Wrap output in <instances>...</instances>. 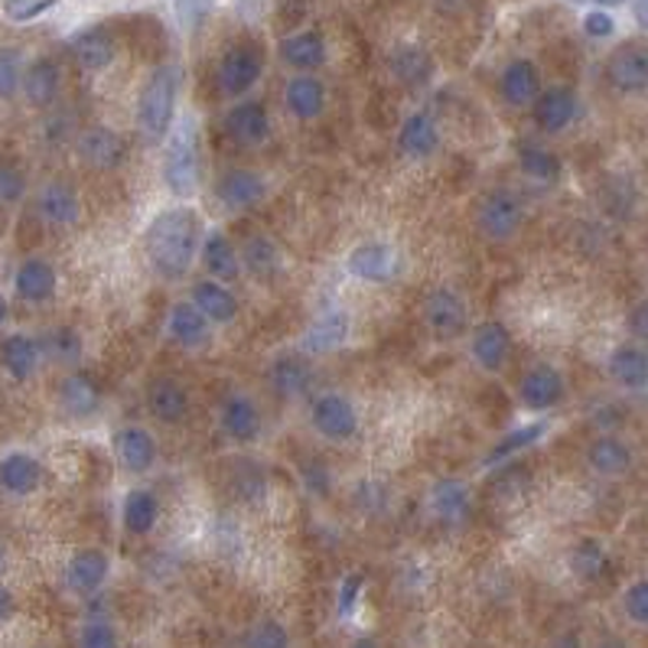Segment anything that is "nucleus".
I'll list each match as a JSON object with an SVG mask.
<instances>
[{"instance_id": "nucleus-32", "label": "nucleus", "mask_w": 648, "mask_h": 648, "mask_svg": "<svg viewBox=\"0 0 648 648\" xmlns=\"http://www.w3.org/2000/svg\"><path fill=\"white\" fill-rule=\"evenodd\" d=\"M267 378H271V388H274L281 398H300V395L310 391V382H313L307 362L297 359V356L277 359V362L271 365V375H267Z\"/></svg>"}, {"instance_id": "nucleus-21", "label": "nucleus", "mask_w": 648, "mask_h": 648, "mask_svg": "<svg viewBox=\"0 0 648 648\" xmlns=\"http://www.w3.org/2000/svg\"><path fill=\"white\" fill-rule=\"evenodd\" d=\"M82 202L78 192L68 183H46L39 189V215L52 225H72L78 222Z\"/></svg>"}, {"instance_id": "nucleus-33", "label": "nucleus", "mask_w": 648, "mask_h": 648, "mask_svg": "<svg viewBox=\"0 0 648 648\" xmlns=\"http://www.w3.org/2000/svg\"><path fill=\"white\" fill-rule=\"evenodd\" d=\"M42 479V470L33 457L26 453H10L3 463H0V486L13 496H29Z\"/></svg>"}, {"instance_id": "nucleus-2", "label": "nucleus", "mask_w": 648, "mask_h": 648, "mask_svg": "<svg viewBox=\"0 0 648 648\" xmlns=\"http://www.w3.org/2000/svg\"><path fill=\"white\" fill-rule=\"evenodd\" d=\"M176 91H179V68L176 65H160L150 75V82L144 85L140 101H137V127H140L144 140L160 144L170 134Z\"/></svg>"}, {"instance_id": "nucleus-36", "label": "nucleus", "mask_w": 648, "mask_h": 648, "mask_svg": "<svg viewBox=\"0 0 648 648\" xmlns=\"http://www.w3.org/2000/svg\"><path fill=\"white\" fill-rule=\"evenodd\" d=\"M36 359H39V349L29 336H7L0 346V362L16 382L29 378L36 372Z\"/></svg>"}, {"instance_id": "nucleus-12", "label": "nucleus", "mask_w": 648, "mask_h": 648, "mask_svg": "<svg viewBox=\"0 0 648 648\" xmlns=\"http://www.w3.org/2000/svg\"><path fill=\"white\" fill-rule=\"evenodd\" d=\"M225 127H228V134H232L238 144H245V147H258V144H264L267 134H271L267 111H264V104H258V101H241V104H235V108L228 111V117H225Z\"/></svg>"}, {"instance_id": "nucleus-51", "label": "nucleus", "mask_w": 648, "mask_h": 648, "mask_svg": "<svg viewBox=\"0 0 648 648\" xmlns=\"http://www.w3.org/2000/svg\"><path fill=\"white\" fill-rule=\"evenodd\" d=\"M626 613H630L633 623L648 626V581H639V584L630 587V594H626Z\"/></svg>"}, {"instance_id": "nucleus-46", "label": "nucleus", "mask_w": 648, "mask_h": 648, "mask_svg": "<svg viewBox=\"0 0 648 648\" xmlns=\"http://www.w3.org/2000/svg\"><path fill=\"white\" fill-rule=\"evenodd\" d=\"M287 630L281 623H261L251 630V636L245 639V648H287Z\"/></svg>"}, {"instance_id": "nucleus-48", "label": "nucleus", "mask_w": 648, "mask_h": 648, "mask_svg": "<svg viewBox=\"0 0 648 648\" xmlns=\"http://www.w3.org/2000/svg\"><path fill=\"white\" fill-rule=\"evenodd\" d=\"M26 192V179L13 163H0V202H16Z\"/></svg>"}, {"instance_id": "nucleus-54", "label": "nucleus", "mask_w": 648, "mask_h": 648, "mask_svg": "<svg viewBox=\"0 0 648 648\" xmlns=\"http://www.w3.org/2000/svg\"><path fill=\"white\" fill-rule=\"evenodd\" d=\"M630 323H633V333H636V336L648 339V303L633 310V320H630Z\"/></svg>"}, {"instance_id": "nucleus-50", "label": "nucleus", "mask_w": 648, "mask_h": 648, "mask_svg": "<svg viewBox=\"0 0 648 648\" xmlns=\"http://www.w3.org/2000/svg\"><path fill=\"white\" fill-rule=\"evenodd\" d=\"M78 648H117V636L108 623H88L78 636Z\"/></svg>"}, {"instance_id": "nucleus-34", "label": "nucleus", "mask_w": 648, "mask_h": 648, "mask_svg": "<svg viewBox=\"0 0 648 648\" xmlns=\"http://www.w3.org/2000/svg\"><path fill=\"white\" fill-rule=\"evenodd\" d=\"M610 375L623 388H646L648 385V356L639 346H620L610 356Z\"/></svg>"}, {"instance_id": "nucleus-20", "label": "nucleus", "mask_w": 648, "mask_h": 648, "mask_svg": "<svg viewBox=\"0 0 648 648\" xmlns=\"http://www.w3.org/2000/svg\"><path fill=\"white\" fill-rule=\"evenodd\" d=\"M192 307L209 320V323H232L238 316V300L225 284L215 281H199L192 287Z\"/></svg>"}, {"instance_id": "nucleus-1", "label": "nucleus", "mask_w": 648, "mask_h": 648, "mask_svg": "<svg viewBox=\"0 0 648 648\" xmlns=\"http://www.w3.org/2000/svg\"><path fill=\"white\" fill-rule=\"evenodd\" d=\"M199 235H202V222L192 209L179 205V209L160 212L144 235L153 271L166 281L186 277L199 251Z\"/></svg>"}, {"instance_id": "nucleus-16", "label": "nucleus", "mask_w": 648, "mask_h": 648, "mask_svg": "<svg viewBox=\"0 0 648 648\" xmlns=\"http://www.w3.org/2000/svg\"><path fill=\"white\" fill-rule=\"evenodd\" d=\"M538 68L535 62L528 59H515L502 68V78H499V88H502V98L515 108H525L538 98Z\"/></svg>"}, {"instance_id": "nucleus-29", "label": "nucleus", "mask_w": 648, "mask_h": 648, "mask_svg": "<svg viewBox=\"0 0 648 648\" xmlns=\"http://www.w3.org/2000/svg\"><path fill=\"white\" fill-rule=\"evenodd\" d=\"M202 261H205V267H209L222 284H232V281H238V274H241V258H238L235 245H232L222 232H212V235L205 238V245H202Z\"/></svg>"}, {"instance_id": "nucleus-60", "label": "nucleus", "mask_w": 648, "mask_h": 648, "mask_svg": "<svg viewBox=\"0 0 648 648\" xmlns=\"http://www.w3.org/2000/svg\"><path fill=\"white\" fill-rule=\"evenodd\" d=\"M7 320V303H3V297H0V323Z\"/></svg>"}, {"instance_id": "nucleus-13", "label": "nucleus", "mask_w": 648, "mask_h": 648, "mask_svg": "<svg viewBox=\"0 0 648 648\" xmlns=\"http://www.w3.org/2000/svg\"><path fill=\"white\" fill-rule=\"evenodd\" d=\"M264 192H267V183L254 170H228L219 179V199L228 209H251L264 199Z\"/></svg>"}, {"instance_id": "nucleus-45", "label": "nucleus", "mask_w": 648, "mask_h": 648, "mask_svg": "<svg viewBox=\"0 0 648 648\" xmlns=\"http://www.w3.org/2000/svg\"><path fill=\"white\" fill-rule=\"evenodd\" d=\"M20 85H23L20 52L16 49H0V98H10Z\"/></svg>"}, {"instance_id": "nucleus-24", "label": "nucleus", "mask_w": 648, "mask_h": 648, "mask_svg": "<svg viewBox=\"0 0 648 648\" xmlns=\"http://www.w3.org/2000/svg\"><path fill=\"white\" fill-rule=\"evenodd\" d=\"M284 101L287 108L300 117V121H313L323 114V104H326V88L320 78L313 75H297L290 78L287 91H284Z\"/></svg>"}, {"instance_id": "nucleus-41", "label": "nucleus", "mask_w": 648, "mask_h": 648, "mask_svg": "<svg viewBox=\"0 0 648 648\" xmlns=\"http://www.w3.org/2000/svg\"><path fill=\"white\" fill-rule=\"evenodd\" d=\"M571 568H574V574L577 577H584V581H597L603 571H607V551H603V545L600 541H581L577 548H574V554H571Z\"/></svg>"}, {"instance_id": "nucleus-37", "label": "nucleus", "mask_w": 648, "mask_h": 648, "mask_svg": "<svg viewBox=\"0 0 648 648\" xmlns=\"http://www.w3.org/2000/svg\"><path fill=\"white\" fill-rule=\"evenodd\" d=\"M157 515H160V502H157L153 493L134 489V493L124 499V528H127L130 535H147V532H153Z\"/></svg>"}, {"instance_id": "nucleus-52", "label": "nucleus", "mask_w": 648, "mask_h": 648, "mask_svg": "<svg viewBox=\"0 0 648 648\" xmlns=\"http://www.w3.org/2000/svg\"><path fill=\"white\" fill-rule=\"evenodd\" d=\"M584 29H587V36H594V39H607V36H613L616 20H613L607 10H590V13L584 16Z\"/></svg>"}, {"instance_id": "nucleus-5", "label": "nucleus", "mask_w": 648, "mask_h": 648, "mask_svg": "<svg viewBox=\"0 0 648 648\" xmlns=\"http://www.w3.org/2000/svg\"><path fill=\"white\" fill-rule=\"evenodd\" d=\"M607 75L613 88L630 91V95L648 88V42H639V39L623 42L607 62Z\"/></svg>"}, {"instance_id": "nucleus-23", "label": "nucleus", "mask_w": 648, "mask_h": 648, "mask_svg": "<svg viewBox=\"0 0 648 648\" xmlns=\"http://www.w3.org/2000/svg\"><path fill=\"white\" fill-rule=\"evenodd\" d=\"M13 284H16V294H20L26 303H42V300H49V297L55 294V271H52L49 261L29 258V261L20 264Z\"/></svg>"}, {"instance_id": "nucleus-47", "label": "nucleus", "mask_w": 648, "mask_h": 648, "mask_svg": "<svg viewBox=\"0 0 648 648\" xmlns=\"http://www.w3.org/2000/svg\"><path fill=\"white\" fill-rule=\"evenodd\" d=\"M59 0H3V13L16 23H26V20H36L42 16L46 10H52Z\"/></svg>"}, {"instance_id": "nucleus-15", "label": "nucleus", "mask_w": 648, "mask_h": 648, "mask_svg": "<svg viewBox=\"0 0 648 648\" xmlns=\"http://www.w3.org/2000/svg\"><path fill=\"white\" fill-rule=\"evenodd\" d=\"M147 404H150V414L163 424H179L189 411V398H186V388L173 378H157L150 382L147 388Z\"/></svg>"}, {"instance_id": "nucleus-42", "label": "nucleus", "mask_w": 648, "mask_h": 648, "mask_svg": "<svg viewBox=\"0 0 648 648\" xmlns=\"http://www.w3.org/2000/svg\"><path fill=\"white\" fill-rule=\"evenodd\" d=\"M519 160H522V170H525L532 179H554V176L561 173L558 157H554L551 150L538 147V144H525L522 153H519Z\"/></svg>"}, {"instance_id": "nucleus-57", "label": "nucleus", "mask_w": 648, "mask_h": 648, "mask_svg": "<svg viewBox=\"0 0 648 648\" xmlns=\"http://www.w3.org/2000/svg\"><path fill=\"white\" fill-rule=\"evenodd\" d=\"M594 3H600V7H620V3H626V0H594Z\"/></svg>"}, {"instance_id": "nucleus-3", "label": "nucleus", "mask_w": 648, "mask_h": 648, "mask_svg": "<svg viewBox=\"0 0 648 648\" xmlns=\"http://www.w3.org/2000/svg\"><path fill=\"white\" fill-rule=\"evenodd\" d=\"M163 183L173 196H192L199 186V144H196V121L183 117L173 130L163 160Z\"/></svg>"}, {"instance_id": "nucleus-28", "label": "nucleus", "mask_w": 648, "mask_h": 648, "mask_svg": "<svg viewBox=\"0 0 648 648\" xmlns=\"http://www.w3.org/2000/svg\"><path fill=\"white\" fill-rule=\"evenodd\" d=\"M470 489L457 479H444L434 486L431 493V509L437 512V519H444L447 525H460L470 519Z\"/></svg>"}, {"instance_id": "nucleus-10", "label": "nucleus", "mask_w": 648, "mask_h": 648, "mask_svg": "<svg viewBox=\"0 0 648 648\" xmlns=\"http://www.w3.org/2000/svg\"><path fill=\"white\" fill-rule=\"evenodd\" d=\"M349 271H352L359 281L382 284V281H391V277L398 274V254H395L391 245L369 241V245H359V248L349 254Z\"/></svg>"}, {"instance_id": "nucleus-55", "label": "nucleus", "mask_w": 648, "mask_h": 648, "mask_svg": "<svg viewBox=\"0 0 648 648\" xmlns=\"http://www.w3.org/2000/svg\"><path fill=\"white\" fill-rule=\"evenodd\" d=\"M10 613H13V597L7 587H0V620H7Z\"/></svg>"}, {"instance_id": "nucleus-61", "label": "nucleus", "mask_w": 648, "mask_h": 648, "mask_svg": "<svg viewBox=\"0 0 648 648\" xmlns=\"http://www.w3.org/2000/svg\"><path fill=\"white\" fill-rule=\"evenodd\" d=\"M0 561H3V548H0Z\"/></svg>"}, {"instance_id": "nucleus-8", "label": "nucleus", "mask_w": 648, "mask_h": 648, "mask_svg": "<svg viewBox=\"0 0 648 648\" xmlns=\"http://www.w3.org/2000/svg\"><path fill=\"white\" fill-rule=\"evenodd\" d=\"M424 316H427V326H431L437 336L450 339V336L463 333V326H466V300H463L457 290L440 287V290H434V294L427 297Z\"/></svg>"}, {"instance_id": "nucleus-56", "label": "nucleus", "mask_w": 648, "mask_h": 648, "mask_svg": "<svg viewBox=\"0 0 648 648\" xmlns=\"http://www.w3.org/2000/svg\"><path fill=\"white\" fill-rule=\"evenodd\" d=\"M633 10H636V20H639V23L648 29V0H636V3H633Z\"/></svg>"}, {"instance_id": "nucleus-11", "label": "nucleus", "mask_w": 648, "mask_h": 648, "mask_svg": "<svg viewBox=\"0 0 648 648\" xmlns=\"http://www.w3.org/2000/svg\"><path fill=\"white\" fill-rule=\"evenodd\" d=\"M519 395H522L525 408H532V411H548V408H554V404L564 398V378H561V372L551 369V365H535V369L522 378Z\"/></svg>"}, {"instance_id": "nucleus-27", "label": "nucleus", "mask_w": 648, "mask_h": 648, "mask_svg": "<svg viewBox=\"0 0 648 648\" xmlns=\"http://www.w3.org/2000/svg\"><path fill=\"white\" fill-rule=\"evenodd\" d=\"M222 427L232 440L248 444L261 434V418L258 408L245 398V395H232L222 408Z\"/></svg>"}, {"instance_id": "nucleus-9", "label": "nucleus", "mask_w": 648, "mask_h": 648, "mask_svg": "<svg viewBox=\"0 0 648 648\" xmlns=\"http://www.w3.org/2000/svg\"><path fill=\"white\" fill-rule=\"evenodd\" d=\"M78 157L95 170H114L127 157V144L111 127H88L78 137Z\"/></svg>"}, {"instance_id": "nucleus-31", "label": "nucleus", "mask_w": 648, "mask_h": 648, "mask_svg": "<svg viewBox=\"0 0 648 648\" xmlns=\"http://www.w3.org/2000/svg\"><path fill=\"white\" fill-rule=\"evenodd\" d=\"M23 91H26L29 104H36V108L52 104L59 95V65L52 59H36L23 75Z\"/></svg>"}, {"instance_id": "nucleus-30", "label": "nucleus", "mask_w": 648, "mask_h": 648, "mask_svg": "<svg viewBox=\"0 0 648 648\" xmlns=\"http://www.w3.org/2000/svg\"><path fill=\"white\" fill-rule=\"evenodd\" d=\"M166 329H170V336L179 346H189V349H196V346H202L209 339V320L192 303H176L170 310Z\"/></svg>"}, {"instance_id": "nucleus-59", "label": "nucleus", "mask_w": 648, "mask_h": 648, "mask_svg": "<svg viewBox=\"0 0 648 648\" xmlns=\"http://www.w3.org/2000/svg\"><path fill=\"white\" fill-rule=\"evenodd\" d=\"M600 648H626V646H623V643H616V639H610V643H603Z\"/></svg>"}, {"instance_id": "nucleus-53", "label": "nucleus", "mask_w": 648, "mask_h": 648, "mask_svg": "<svg viewBox=\"0 0 648 648\" xmlns=\"http://www.w3.org/2000/svg\"><path fill=\"white\" fill-rule=\"evenodd\" d=\"M359 587H362V577L356 574V577H349L346 584H342V597H339V610H342V616H349L352 613V603H356V597H359Z\"/></svg>"}, {"instance_id": "nucleus-4", "label": "nucleus", "mask_w": 648, "mask_h": 648, "mask_svg": "<svg viewBox=\"0 0 648 648\" xmlns=\"http://www.w3.org/2000/svg\"><path fill=\"white\" fill-rule=\"evenodd\" d=\"M522 225V202L509 189H493L479 202V228L493 241H509Z\"/></svg>"}, {"instance_id": "nucleus-35", "label": "nucleus", "mask_w": 648, "mask_h": 648, "mask_svg": "<svg viewBox=\"0 0 648 648\" xmlns=\"http://www.w3.org/2000/svg\"><path fill=\"white\" fill-rule=\"evenodd\" d=\"M59 404L68 418H88L98 408V388L85 375H65L59 385Z\"/></svg>"}, {"instance_id": "nucleus-26", "label": "nucleus", "mask_w": 648, "mask_h": 648, "mask_svg": "<svg viewBox=\"0 0 648 648\" xmlns=\"http://www.w3.org/2000/svg\"><path fill=\"white\" fill-rule=\"evenodd\" d=\"M281 55L287 65L300 68V72H310V68H320L326 62V42L320 33L307 29V33H294L281 42Z\"/></svg>"}, {"instance_id": "nucleus-14", "label": "nucleus", "mask_w": 648, "mask_h": 648, "mask_svg": "<svg viewBox=\"0 0 648 648\" xmlns=\"http://www.w3.org/2000/svg\"><path fill=\"white\" fill-rule=\"evenodd\" d=\"M114 453L127 473H147L157 460V444L144 427H124L114 437Z\"/></svg>"}, {"instance_id": "nucleus-43", "label": "nucleus", "mask_w": 648, "mask_h": 648, "mask_svg": "<svg viewBox=\"0 0 648 648\" xmlns=\"http://www.w3.org/2000/svg\"><path fill=\"white\" fill-rule=\"evenodd\" d=\"M241 264H248L254 274H274L277 271V248L271 245V238L264 235H254L245 241V251L238 254Z\"/></svg>"}, {"instance_id": "nucleus-39", "label": "nucleus", "mask_w": 648, "mask_h": 648, "mask_svg": "<svg viewBox=\"0 0 648 648\" xmlns=\"http://www.w3.org/2000/svg\"><path fill=\"white\" fill-rule=\"evenodd\" d=\"M346 329H349V323H346L342 313H323L310 326V333L303 336V349L307 352H329L346 339Z\"/></svg>"}, {"instance_id": "nucleus-19", "label": "nucleus", "mask_w": 648, "mask_h": 648, "mask_svg": "<svg viewBox=\"0 0 648 648\" xmlns=\"http://www.w3.org/2000/svg\"><path fill=\"white\" fill-rule=\"evenodd\" d=\"M108 554L98 551V548H85L78 551L72 561H68V571H65V581L75 594H95L104 577H108Z\"/></svg>"}, {"instance_id": "nucleus-44", "label": "nucleus", "mask_w": 648, "mask_h": 648, "mask_svg": "<svg viewBox=\"0 0 648 648\" xmlns=\"http://www.w3.org/2000/svg\"><path fill=\"white\" fill-rule=\"evenodd\" d=\"M545 431H548V424L541 421V424H528V427H519L515 434H509L493 453H489V463H499V460H506V457H512V453H519V450H525V447H532V444H538L541 437H545Z\"/></svg>"}, {"instance_id": "nucleus-17", "label": "nucleus", "mask_w": 648, "mask_h": 648, "mask_svg": "<svg viewBox=\"0 0 648 648\" xmlns=\"http://www.w3.org/2000/svg\"><path fill=\"white\" fill-rule=\"evenodd\" d=\"M577 114V98L571 88H548L538 101H535V121L541 130L558 134L564 130Z\"/></svg>"}, {"instance_id": "nucleus-40", "label": "nucleus", "mask_w": 648, "mask_h": 648, "mask_svg": "<svg viewBox=\"0 0 648 648\" xmlns=\"http://www.w3.org/2000/svg\"><path fill=\"white\" fill-rule=\"evenodd\" d=\"M391 72H395L401 82H408V85H424V82L431 78V72H434V62H431V55H427L424 49H418V46H401V49H395V55H391Z\"/></svg>"}, {"instance_id": "nucleus-7", "label": "nucleus", "mask_w": 648, "mask_h": 648, "mask_svg": "<svg viewBox=\"0 0 648 648\" xmlns=\"http://www.w3.org/2000/svg\"><path fill=\"white\" fill-rule=\"evenodd\" d=\"M313 427L329 437V440H349L356 431H359V418H356V408L349 398L342 395H323L316 398L313 404Z\"/></svg>"}, {"instance_id": "nucleus-49", "label": "nucleus", "mask_w": 648, "mask_h": 648, "mask_svg": "<svg viewBox=\"0 0 648 648\" xmlns=\"http://www.w3.org/2000/svg\"><path fill=\"white\" fill-rule=\"evenodd\" d=\"M212 3L215 0H176V20H179V26L183 29H196L205 20V13L212 10Z\"/></svg>"}, {"instance_id": "nucleus-18", "label": "nucleus", "mask_w": 648, "mask_h": 648, "mask_svg": "<svg viewBox=\"0 0 648 648\" xmlns=\"http://www.w3.org/2000/svg\"><path fill=\"white\" fill-rule=\"evenodd\" d=\"M509 329L496 320L483 323L476 333H473V359L486 369V372H499L509 359Z\"/></svg>"}, {"instance_id": "nucleus-22", "label": "nucleus", "mask_w": 648, "mask_h": 648, "mask_svg": "<svg viewBox=\"0 0 648 648\" xmlns=\"http://www.w3.org/2000/svg\"><path fill=\"white\" fill-rule=\"evenodd\" d=\"M72 55H75L85 68L98 72V68H104V65L114 62V39H111L108 29L88 26V29H82V33L72 36Z\"/></svg>"}, {"instance_id": "nucleus-38", "label": "nucleus", "mask_w": 648, "mask_h": 648, "mask_svg": "<svg viewBox=\"0 0 648 648\" xmlns=\"http://www.w3.org/2000/svg\"><path fill=\"white\" fill-rule=\"evenodd\" d=\"M587 460H590V466H594L597 473L616 476V473H626V470H630L633 453H630V447H626L623 440H616V437H600V440L590 447Z\"/></svg>"}, {"instance_id": "nucleus-25", "label": "nucleus", "mask_w": 648, "mask_h": 648, "mask_svg": "<svg viewBox=\"0 0 648 648\" xmlns=\"http://www.w3.org/2000/svg\"><path fill=\"white\" fill-rule=\"evenodd\" d=\"M398 144H401V153L414 157V160H424L437 150L440 144V130L434 124L431 114H411L404 124H401V134H398Z\"/></svg>"}, {"instance_id": "nucleus-58", "label": "nucleus", "mask_w": 648, "mask_h": 648, "mask_svg": "<svg viewBox=\"0 0 648 648\" xmlns=\"http://www.w3.org/2000/svg\"><path fill=\"white\" fill-rule=\"evenodd\" d=\"M352 648H375V643H372V639H359Z\"/></svg>"}, {"instance_id": "nucleus-6", "label": "nucleus", "mask_w": 648, "mask_h": 648, "mask_svg": "<svg viewBox=\"0 0 648 648\" xmlns=\"http://www.w3.org/2000/svg\"><path fill=\"white\" fill-rule=\"evenodd\" d=\"M261 68H264V59L258 49L235 46L232 52H225V59L219 65V85L225 95H245L261 78Z\"/></svg>"}]
</instances>
